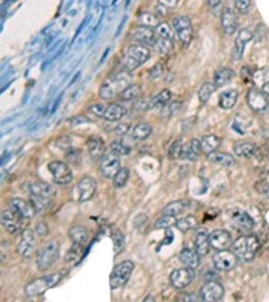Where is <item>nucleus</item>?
Segmentation results:
<instances>
[{
    "mask_svg": "<svg viewBox=\"0 0 269 302\" xmlns=\"http://www.w3.org/2000/svg\"><path fill=\"white\" fill-rule=\"evenodd\" d=\"M266 156H268V158H269V147H268V149H266Z\"/></svg>",
    "mask_w": 269,
    "mask_h": 302,
    "instance_id": "nucleus-62",
    "label": "nucleus"
},
{
    "mask_svg": "<svg viewBox=\"0 0 269 302\" xmlns=\"http://www.w3.org/2000/svg\"><path fill=\"white\" fill-rule=\"evenodd\" d=\"M181 109H182V102L181 101H171L164 108H162V117L171 119V117H174V115H176L181 112Z\"/></svg>",
    "mask_w": 269,
    "mask_h": 302,
    "instance_id": "nucleus-41",
    "label": "nucleus"
},
{
    "mask_svg": "<svg viewBox=\"0 0 269 302\" xmlns=\"http://www.w3.org/2000/svg\"><path fill=\"white\" fill-rule=\"evenodd\" d=\"M143 302H156V299L153 298L152 295H148V297H146V298L143 299Z\"/></svg>",
    "mask_w": 269,
    "mask_h": 302,
    "instance_id": "nucleus-61",
    "label": "nucleus"
},
{
    "mask_svg": "<svg viewBox=\"0 0 269 302\" xmlns=\"http://www.w3.org/2000/svg\"><path fill=\"white\" fill-rule=\"evenodd\" d=\"M132 82V76L131 73L128 72H121L113 74V76L108 77V78L102 82V85L100 86V97L102 100L109 101L112 98L117 97V96H121V94L131 86Z\"/></svg>",
    "mask_w": 269,
    "mask_h": 302,
    "instance_id": "nucleus-1",
    "label": "nucleus"
},
{
    "mask_svg": "<svg viewBox=\"0 0 269 302\" xmlns=\"http://www.w3.org/2000/svg\"><path fill=\"white\" fill-rule=\"evenodd\" d=\"M62 278V274H50V275H44V277L37 278L34 280L33 282H30L27 286H26L25 291L26 294L30 295V297H35V295L43 294L44 291L51 289L53 286L58 284Z\"/></svg>",
    "mask_w": 269,
    "mask_h": 302,
    "instance_id": "nucleus-3",
    "label": "nucleus"
},
{
    "mask_svg": "<svg viewBox=\"0 0 269 302\" xmlns=\"http://www.w3.org/2000/svg\"><path fill=\"white\" fill-rule=\"evenodd\" d=\"M236 77V73L234 70H232L230 67H221L218 68L214 74V86L218 89V87L225 86L232 81L233 78Z\"/></svg>",
    "mask_w": 269,
    "mask_h": 302,
    "instance_id": "nucleus-29",
    "label": "nucleus"
},
{
    "mask_svg": "<svg viewBox=\"0 0 269 302\" xmlns=\"http://www.w3.org/2000/svg\"><path fill=\"white\" fill-rule=\"evenodd\" d=\"M159 4L164 8H176L179 6L178 0H159Z\"/></svg>",
    "mask_w": 269,
    "mask_h": 302,
    "instance_id": "nucleus-55",
    "label": "nucleus"
},
{
    "mask_svg": "<svg viewBox=\"0 0 269 302\" xmlns=\"http://www.w3.org/2000/svg\"><path fill=\"white\" fill-rule=\"evenodd\" d=\"M55 195V190L51 187L50 184L43 183V181H38L30 185V196L38 199H43V200H50Z\"/></svg>",
    "mask_w": 269,
    "mask_h": 302,
    "instance_id": "nucleus-19",
    "label": "nucleus"
},
{
    "mask_svg": "<svg viewBox=\"0 0 269 302\" xmlns=\"http://www.w3.org/2000/svg\"><path fill=\"white\" fill-rule=\"evenodd\" d=\"M0 219H2V226L4 227V230L8 231L10 234H18L23 230L25 219L19 214L15 213L14 210H4Z\"/></svg>",
    "mask_w": 269,
    "mask_h": 302,
    "instance_id": "nucleus-9",
    "label": "nucleus"
},
{
    "mask_svg": "<svg viewBox=\"0 0 269 302\" xmlns=\"http://www.w3.org/2000/svg\"><path fill=\"white\" fill-rule=\"evenodd\" d=\"M138 22L140 23V26L143 27H149V29H155V27H159L160 22L159 18H158L156 15L152 14V12H140L138 16Z\"/></svg>",
    "mask_w": 269,
    "mask_h": 302,
    "instance_id": "nucleus-37",
    "label": "nucleus"
},
{
    "mask_svg": "<svg viewBox=\"0 0 269 302\" xmlns=\"http://www.w3.org/2000/svg\"><path fill=\"white\" fill-rule=\"evenodd\" d=\"M171 26L175 34L178 35L181 43L183 46H189L191 43V40H193L194 35L191 19L189 16H186V15H181V16H176V18L172 19Z\"/></svg>",
    "mask_w": 269,
    "mask_h": 302,
    "instance_id": "nucleus-4",
    "label": "nucleus"
},
{
    "mask_svg": "<svg viewBox=\"0 0 269 302\" xmlns=\"http://www.w3.org/2000/svg\"><path fill=\"white\" fill-rule=\"evenodd\" d=\"M246 102L249 108L256 113H264L268 109V100L261 90L251 89L246 94Z\"/></svg>",
    "mask_w": 269,
    "mask_h": 302,
    "instance_id": "nucleus-17",
    "label": "nucleus"
},
{
    "mask_svg": "<svg viewBox=\"0 0 269 302\" xmlns=\"http://www.w3.org/2000/svg\"><path fill=\"white\" fill-rule=\"evenodd\" d=\"M69 237L74 245L84 246L87 241V231L84 226H74L70 228Z\"/></svg>",
    "mask_w": 269,
    "mask_h": 302,
    "instance_id": "nucleus-36",
    "label": "nucleus"
},
{
    "mask_svg": "<svg viewBox=\"0 0 269 302\" xmlns=\"http://www.w3.org/2000/svg\"><path fill=\"white\" fill-rule=\"evenodd\" d=\"M209 6H210L211 10L214 11V14H218L217 11H221L222 10V2H219V0H213V2L209 3Z\"/></svg>",
    "mask_w": 269,
    "mask_h": 302,
    "instance_id": "nucleus-57",
    "label": "nucleus"
},
{
    "mask_svg": "<svg viewBox=\"0 0 269 302\" xmlns=\"http://www.w3.org/2000/svg\"><path fill=\"white\" fill-rule=\"evenodd\" d=\"M230 222L236 226L237 230L244 231V233H249L253 230L255 227V220L252 219V216L246 214L245 211L241 210H232L229 213Z\"/></svg>",
    "mask_w": 269,
    "mask_h": 302,
    "instance_id": "nucleus-15",
    "label": "nucleus"
},
{
    "mask_svg": "<svg viewBox=\"0 0 269 302\" xmlns=\"http://www.w3.org/2000/svg\"><path fill=\"white\" fill-rule=\"evenodd\" d=\"M194 245H195V251L199 254L200 257L208 255L210 251V241H209V234L206 230L199 228L196 231L195 238H194Z\"/></svg>",
    "mask_w": 269,
    "mask_h": 302,
    "instance_id": "nucleus-24",
    "label": "nucleus"
},
{
    "mask_svg": "<svg viewBox=\"0 0 269 302\" xmlns=\"http://www.w3.org/2000/svg\"><path fill=\"white\" fill-rule=\"evenodd\" d=\"M59 254V245L57 241L49 242L48 245H44L43 248H40V251L38 252L37 259V266L39 270H48L54 265Z\"/></svg>",
    "mask_w": 269,
    "mask_h": 302,
    "instance_id": "nucleus-6",
    "label": "nucleus"
},
{
    "mask_svg": "<svg viewBox=\"0 0 269 302\" xmlns=\"http://www.w3.org/2000/svg\"><path fill=\"white\" fill-rule=\"evenodd\" d=\"M10 208L14 210L15 213L19 214L23 219H31L37 214V210L34 208V205L31 204V201H26L23 199L15 198L10 200Z\"/></svg>",
    "mask_w": 269,
    "mask_h": 302,
    "instance_id": "nucleus-18",
    "label": "nucleus"
},
{
    "mask_svg": "<svg viewBox=\"0 0 269 302\" xmlns=\"http://www.w3.org/2000/svg\"><path fill=\"white\" fill-rule=\"evenodd\" d=\"M112 241L113 248H115V255H117V254H120V251L124 248L125 239H124V235L121 234L120 231H115L112 234Z\"/></svg>",
    "mask_w": 269,
    "mask_h": 302,
    "instance_id": "nucleus-47",
    "label": "nucleus"
},
{
    "mask_svg": "<svg viewBox=\"0 0 269 302\" xmlns=\"http://www.w3.org/2000/svg\"><path fill=\"white\" fill-rule=\"evenodd\" d=\"M106 108H108V106L104 104H95L92 105L91 108H89V110L95 115H97V117H104V114H105L106 112Z\"/></svg>",
    "mask_w": 269,
    "mask_h": 302,
    "instance_id": "nucleus-52",
    "label": "nucleus"
},
{
    "mask_svg": "<svg viewBox=\"0 0 269 302\" xmlns=\"http://www.w3.org/2000/svg\"><path fill=\"white\" fill-rule=\"evenodd\" d=\"M87 152L93 160H101L104 156H105V145H104V141L100 138V137H91L86 143Z\"/></svg>",
    "mask_w": 269,
    "mask_h": 302,
    "instance_id": "nucleus-26",
    "label": "nucleus"
},
{
    "mask_svg": "<svg viewBox=\"0 0 269 302\" xmlns=\"http://www.w3.org/2000/svg\"><path fill=\"white\" fill-rule=\"evenodd\" d=\"M49 171L51 172V176L54 179V181L59 185H66V184L72 183L73 180V172L70 167L63 161L59 160H54V161L49 162L48 166Z\"/></svg>",
    "mask_w": 269,
    "mask_h": 302,
    "instance_id": "nucleus-7",
    "label": "nucleus"
},
{
    "mask_svg": "<svg viewBox=\"0 0 269 302\" xmlns=\"http://www.w3.org/2000/svg\"><path fill=\"white\" fill-rule=\"evenodd\" d=\"M100 169L102 175L108 179H115L119 171L121 169L120 156L115 155L113 152L105 153V156L100 160Z\"/></svg>",
    "mask_w": 269,
    "mask_h": 302,
    "instance_id": "nucleus-12",
    "label": "nucleus"
},
{
    "mask_svg": "<svg viewBox=\"0 0 269 302\" xmlns=\"http://www.w3.org/2000/svg\"><path fill=\"white\" fill-rule=\"evenodd\" d=\"M97 190V181L93 177L85 176L78 181L76 187L77 196H78V201L84 203V201L91 200L93 198V195L96 194Z\"/></svg>",
    "mask_w": 269,
    "mask_h": 302,
    "instance_id": "nucleus-13",
    "label": "nucleus"
},
{
    "mask_svg": "<svg viewBox=\"0 0 269 302\" xmlns=\"http://www.w3.org/2000/svg\"><path fill=\"white\" fill-rule=\"evenodd\" d=\"M209 241H210L211 248L217 251L226 250L229 246L233 245V238L229 231L226 230H214L209 234Z\"/></svg>",
    "mask_w": 269,
    "mask_h": 302,
    "instance_id": "nucleus-16",
    "label": "nucleus"
},
{
    "mask_svg": "<svg viewBox=\"0 0 269 302\" xmlns=\"http://www.w3.org/2000/svg\"><path fill=\"white\" fill-rule=\"evenodd\" d=\"M134 269V263L132 261H124L115 266L113 271L110 273L109 285L110 289H119L127 284L129 277H131L132 271Z\"/></svg>",
    "mask_w": 269,
    "mask_h": 302,
    "instance_id": "nucleus-5",
    "label": "nucleus"
},
{
    "mask_svg": "<svg viewBox=\"0 0 269 302\" xmlns=\"http://www.w3.org/2000/svg\"><path fill=\"white\" fill-rule=\"evenodd\" d=\"M133 38L134 40H138L139 43H142L143 46L147 47L148 44H153L155 46V42H156V30L139 26L138 29H134Z\"/></svg>",
    "mask_w": 269,
    "mask_h": 302,
    "instance_id": "nucleus-20",
    "label": "nucleus"
},
{
    "mask_svg": "<svg viewBox=\"0 0 269 302\" xmlns=\"http://www.w3.org/2000/svg\"><path fill=\"white\" fill-rule=\"evenodd\" d=\"M223 286L217 281H208L200 288L199 297L202 302H219L223 297Z\"/></svg>",
    "mask_w": 269,
    "mask_h": 302,
    "instance_id": "nucleus-10",
    "label": "nucleus"
},
{
    "mask_svg": "<svg viewBox=\"0 0 269 302\" xmlns=\"http://www.w3.org/2000/svg\"><path fill=\"white\" fill-rule=\"evenodd\" d=\"M156 36H162V38H168L172 39V30L167 23H160L159 27L156 29Z\"/></svg>",
    "mask_w": 269,
    "mask_h": 302,
    "instance_id": "nucleus-49",
    "label": "nucleus"
},
{
    "mask_svg": "<svg viewBox=\"0 0 269 302\" xmlns=\"http://www.w3.org/2000/svg\"><path fill=\"white\" fill-rule=\"evenodd\" d=\"M151 133H152V126L147 123H140L132 128L131 137L133 140L143 141L146 140V138H148Z\"/></svg>",
    "mask_w": 269,
    "mask_h": 302,
    "instance_id": "nucleus-35",
    "label": "nucleus"
},
{
    "mask_svg": "<svg viewBox=\"0 0 269 302\" xmlns=\"http://www.w3.org/2000/svg\"><path fill=\"white\" fill-rule=\"evenodd\" d=\"M237 255L233 251L229 250H222V251H217L214 257H213V263L217 270L221 271H229V270L234 269L237 265Z\"/></svg>",
    "mask_w": 269,
    "mask_h": 302,
    "instance_id": "nucleus-14",
    "label": "nucleus"
},
{
    "mask_svg": "<svg viewBox=\"0 0 269 302\" xmlns=\"http://www.w3.org/2000/svg\"><path fill=\"white\" fill-rule=\"evenodd\" d=\"M176 222L178 219L174 216H162L159 220H156L155 227L156 228H170L172 226H176Z\"/></svg>",
    "mask_w": 269,
    "mask_h": 302,
    "instance_id": "nucleus-48",
    "label": "nucleus"
},
{
    "mask_svg": "<svg viewBox=\"0 0 269 302\" xmlns=\"http://www.w3.org/2000/svg\"><path fill=\"white\" fill-rule=\"evenodd\" d=\"M110 151L117 156H128L132 152V147L128 145L125 141L116 140L110 144Z\"/></svg>",
    "mask_w": 269,
    "mask_h": 302,
    "instance_id": "nucleus-42",
    "label": "nucleus"
},
{
    "mask_svg": "<svg viewBox=\"0 0 269 302\" xmlns=\"http://www.w3.org/2000/svg\"><path fill=\"white\" fill-rule=\"evenodd\" d=\"M234 153H236L238 157L244 158H251L253 156H256L257 153V147H256L253 143H248V141H241V143H237L234 145Z\"/></svg>",
    "mask_w": 269,
    "mask_h": 302,
    "instance_id": "nucleus-31",
    "label": "nucleus"
},
{
    "mask_svg": "<svg viewBox=\"0 0 269 302\" xmlns=\"http://www.w3.org/2000/svg\"><path fill=\"white\" fill-rule=\"evenodd\" d=\"M162 74H163V67H162V65H160V63H158V65H155L152 68H151V70H149L148 77H149V79H155V78H159Z\"/></svg>",
    "mask_w": 269,
    "mask_h": 302,
    "instance_id": "nucleus-53",
    "label": "nucleus"
},
{
    "mask_svg": "<svg viewBox=\"0 0 269 302\" xmlns=\"http://www.w3.org/2000/svg\"><path fill=\"white\" fill-rule=\"evenodd\" d=\"M200 153H202L200 140H198V138H193V140L189 143V145H186L185 149H183L182 158L189 160V161H195L196 158L199 157Z\"/></svg>",
    "mask_w": 269,
    "mask_h": 302,
    "instance_id": "nucleus-32",
    "label": "nucleus"
},
{
    "mask_svg": "<svg viewBox=\"0 0 269 302\" xmlns=\"http://www.w3.org/2000/svg\"><path fill=\"white\" fill-rule=\"evenodd\" d=\"M125 113H127V109L124 108L123 105L110 104L108 105L105 114H104L102 119L105 120V121H109V123H116V121H120L123 119Z\"/></svg>",
    "mask_w": 269,
    "mask_h": 302,
    "instance_id": "nucleus-30",
    "label": "nucleus"
},
{
    "mask_svg": "<svg viewBox=\"0 0 269 302\" xmlns=\"http://www.w3.org/2000/svg\"><path fill=\"white\" fill-rule=\"evenodd\" d=\"M234 6H236V10L240 12V14L246 15L248 12H249V10H251L252 3L251 0H237L236 3H234Z\"/></svg>",
    "mask_w": 269,
    "mask_h": 302,
    "instance_id": "nucleus-50",
    "label": "nucleus"
},
{
    "mask_svg": "<svg viewBox=\"0 0 269 302\" xmlns=\"http://www.w3.org/2000/svg\"><path fill=\"white\" fill-rule=\"evenodd\" d=\"M35 246H37V234L31 228H25L22 231V239L18 245V252L23 258H30L35 252Z\"/></svg>",
    "mask_w": 269,
    "mask_h": 302,
    "instance_id": "nucleus-11",
    "label": "nucleus"
},
{
    "mask_svg": "<svg viewBox=\"0 0 269 302\" xmlns=\"http://www.w3.org/2000/svg\"><path fill=\"white\" fill-rule=\"evenodd\" d=\"M253 38V34L251 33V30L248 29H241L237 34L236 38V43H234V50H233V58L234 59H240L242 58V54H244L245 46L249 40H252Z\"/></svg>",
    "mask_w": 269,
    "mask_h": 302,
    "instance_id": "nucleus-21",
    "label": "nucleus"
},
{
    "mask_svg": "<svg viewBox=\"0 0 269 302\" xmlns=\"http://www.w3.org/2000/svg\"><path fill=\"white\" fill-rule=\"evenodd\" d=\"M215 89H217V87L214 86V83L205 82L204 85L199 87V90H198V100H199L200 104H206V102L210 100L211 96L214 94Z\"/></svg>",
    "mask_w": 269,
    "mask_h": 302,
    "instance_id": "nucleus-40",
    "label": "nucleus"
},
{
    "mask_svg": "<svg viewBox=\"0 0 269 302\" xmlns=\"http://www.w3.org/2000/svg\"><path fill=\"white\" fill-rule=\"evenodd\" d=\"M183 302H202V299L195 294H186L183 297Z\"/></svg>",
    "mask_w": 269,
    "mask_h": 302,
    "instance_id": "nucleus-58",
    "label": "nucleus"
},
{
    "mask_svg": "<svg viewBox=\"0 0 269 302\" xmlns=\"http://www.w3.org/2000/svg\"><path fill=\"white\" fill-rule=\"evenodd\" d=\"M171 91L168 89H163L155 97H152V100H151V108H164L168 102H171Z\"/></svg>",
    "mask_w": 269,
    "mask_h": 302,
    "instance_id": "nucleus-38",
    "label": "nucleus"
},
{
    "mask_svg": "<svg viewBox=\"0 0 269 302\" xmlns=\"http://www.w3.org/2000/svg\"><path fill=\"white\" fill-rule=\"evenodd\" d=\"M179 261L185 265L186 267L189 269H196L199 267L200 265V255L194 250V248L190 247H183L179 252Z\"/></svg>",
    "mask_w": 269,
    "mask_h": 302,
    "instance_id": "nucleus-22",
    "label": "nucleus"
},
{
    "mask_svg": "<svg viewBox=\"0 0 269 302\" xmlns=\"http://www.w3.org/2000/svg\"><path fill=\"white\" fill-rule=\"evenodd\" d=\"M221 26L226 35H232L237 30V16L232 8H225L221 15Z\"/></svg>",
    "mask_w": 269,
    "mask_h": 302,
    "instance_id": "nucleus-23",
    "label": "nucleus"
},
{
    "mask_svg": "<svg viewBox=\"0 0 269 302\" xmlns=\"http://www.w3.org/2000/svg\"><path fill=\"white\" fill-rule=\"evenodd\" d=\"M237 100H238V91L236 89L226 90L219 96V106L221 109L229 110L237 104Z\"/></svg>",
    "mask_w": 269,
    "mask_h": 302,
    "instance_id": "nucleus-34",
    "label": "nucleus"
},
{
    "mask_svg": "<svg viewBox=\"0 0 269 302\" xmlns=\"http://www.w3.org/2000/svg\"><path fill=\"white\" fill-rule=\"evenodd\" d=\"M219 144H221V138L214 136V134H206L200 138V148H202V152L206 155H210V153L217 151Z\"/></svg>",
    "mask_w": 269,
    "mask_h": 302,
    "instance_id": "nucleus-33",
    "label": "nucleus"
},
{
    "mask_svg": "<svg viewBox=\"0 0 269 302\" xmlns=\"http://www.w3.org/2000/svg\"><path fill=\"white\" fill-rule=\"evenodd\" d=\"M128 130H129V125H128V124H120V125L115 128L113 132L116 134H119V136H124V134H127Z\"/></svg>",
    "mask_w": 269,
    "mask_h": 302,
    "instance_id": "nucleus-56",
    "label": "nucleus"
},
{
    "mask_svg": "<svg viewBox=\"0 0 269 302\" xmlns=\"http://www.w3.org/2000/svg\"><path fill=\"white\" fill-rule=\"evenodd\" d=\"M194 278H195V273L193 269L181 267V269L172 270L171 275H170V284L172 285V288L183 290L193 284Z\"/></svg>",
    "mask_w": 269,
    "mask_h": 302,
    "instance_id": "nucleus-8",
    "label": "nucleus"
},
{
    "mask_svg": "<svg viewBox=\"0 0 269 302\" xmlns=\"http://www.w3.org/2000/svg\"><path fill=\"white\" fill-rule=\"evenodd\" d=\"M128 179H129V171L127 168H121L116 175V177L113 179V184H115L116 188H123L127 184Z\"/></svg>",
    "mask_w": 269,
    "mask_h": 302,
    "instance_id": "nucleus-46",
    "label": "nucleus"
},
{
    "mask_svg": "<svg viewBox=\"0 0 269 302\" xmlns=\"http://www.w3.org/2000/svg\"><path fill=\"white\" fill-rule=\"evenodd\" d=\"M258 190L262 195H265L266 198H269V183H264L261 187H258Z\"/></svg>",
    "mask_w": 269,
    "mask_h": 302,
    "instance_id": "nucleus-59",
    "label": "nucleus"
},
{
    "mask_svg": "<svg viewBox=\"0 0 269 302\" xmlns=\"http://www.w3.org/2000/svg\"><path fill=\"white\" fill-rule=\"evenodd\" d=\"M261 91L264 94H265V96H269V82H265V83H264V85H262Z\"/></svg>",
    "mask_w": 269,
    "mask_h": 302,
    "instance_id": "nucleus-60",
    "label": "nucleus"
},
{
    "mask_svg": "<svg viewBox=\"0 0 269 302\" xmlns=\"http://www.w3.org/2000/svg\"><path fill=\"white\" fill-rule=\"evenodd\" d=\"M81 251H82V246L74 245L73 248H70L68 254H66V262H70V261H74V259H80Z\"/></svg>",
    "mask_w": 269,
    "mask_h": 302,
    "instance_id": "nucleus-51",
    "label": "nucleus"
},
{
    "mask_svg": "<svg viewBox=\"0 0 269 302\" xmlns=\"http://www.w3.org/2000/svg\"><path fill=\"white\" fill-rule=\"evenodd\" d=\"M260 248V241L256 235H242L237 238L233 242L232 251L234 252L238 259H242L245 262L253 261Z\"/></svg>",
    "mask_w": 269,
    "mask_h": 302,
    "instance_id": "nucleus-2",
    "label": "nucleus"
},
{
    "mask_svg": "<svg viewBox=\"0 0 269 302\" xmlns=\"http://www.w3.org/2000/svg\"><path fill=\"white\" fill-rule=\"evenodd\" d=\"M35 234L39 238H44L49 234V227L46 223H38L37 228H35Z\"/></svg>",
    "mask_w": 269,
    "mask_h": 302,
    "instance_id": "nucleus-54",
    "label": "nucleus"
},
{
    "mask_svg": "<svg viewBox=\"0 0 269 302\" xmlns=\"http://www.w3.org/2000/svg\"><path fill=\"white\" fill-rule=\"evenodd\" d=\"M183 149H185L183 141L175 140L171 144V147H170V149H168V156L171 158H181L183 155Z\"/></svg>",
    "mask_w": 269,
    "mask_h": 302,
    "instance_id": "nucleus-45",
    "label": "nucleus"
},
{
    "mask_svg": "<svg viewBox=\"0 0 269 302\" xmlns=\"http://www.w3.org/2000/svg\"><path fill=\"white\" fill-rule=\"evenodd\" d=\"M198 226V220L194 215H189V216H183L181 219H178L176 222V228L179 231H182V233H189V231L194 230Z\"/></svg>",
    "mask_w": 269,
    "mask_h": 302,
    "instance_id": "nucleus-39",
    "label": "nucleus"
},
{
    "mask_svg": "<svg viewBox=\"0 0 269 302\" xmlns=\"http://www.w3.org/2000/svg\"><path fill=\"white\" fill-rule=\"evenodd\" d=\"M189 201L186 200L171 201V203H168V204L162 210V214H163V216H174V218H176V216L183 214L186 210L189 208Z\"/></svg>",
    "mask_w": 269,
    "mask_h": 302,
    "instance_id": "nucleus-27",
    "label": "nucleus"
},
{
    "mask_svg": "<svg viewBox=\"0 0 269 302\" xmlns=\"http://www.w3.org/2000/svg\"><path fill=\"white\" fill-rule=\"evenodd\" d=\"M127 55L129 58H132L133 61H136L139 65H143L148 61L151 58V51H149L148 47L143 46V44H132L129 49H128Z\"/></svg>",
    "mask_w": 269,
    "mask_h": 302,
    "instance_id": "nucleus-25",
    "label": "nucleus"
},
{
    "mask_svg": "<svg viewBox=\"0 0 269 302\" xmlns=\"http://www.w3.org/2000/svg\"><path fill=\"white\" fill-rule=\"evenodd\" d=\"M140 94H142V87L140 85H131V86L128 87L125 91L120 96V98L123 101H133L138 100L140 97Z\"/></svg>",
    "mask_w": 269,
    "mask_h": 302,
    "instance_id": "nucleus-44",
    "label": "nucleus"
},
{
    "mask_svg": "<svg viewBox=\"0 0 269 302\" xmlns=\"http://www.w3.org/2000/svg\"><path fill=\"white\" fill-rule=\"evenodd\" d=\"M208 160L213 164L222 167H233L236 164V158L230 153H225V152H213L210 155H208Z\"/></svg>",
    "mask_w": 269,
    "mask_h": 302,
    "instance_id": "nucleus-28",
    "label": "nucleus"
},
{
    "mask_svg": "<svg viewBox=\"0 0 269 302\" xmlns=\"http://www.w3.org/2000/svg\"><path fill=\"white\" fill-rule=\"evenodd\" d=\"M155 49L159 51L160 54H168V53L172 50V39H168V38H162V36H156Z\"/></svg>",
    "mask_w": 269,
    "mask_h": 302,
    "instance_id": "nucleus-43",
    "label": "nucleus"
}]
</instances>
